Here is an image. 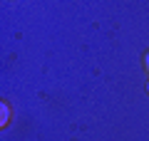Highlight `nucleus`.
<instances>
[{
	"label": "nucleus",
	"instance_id": "obj_1",
	"mask_svg": "<svg viewBox=\"0 0 149 141\" xmlns=\"http://www.w3.org/2000/svg\"><path fill=\"white\" fill-rule=\"evenodd\" d=\"M0 111H3V116H0V126L5 129V126L10 124V106H8L5 102H0Z\"/></svg>",
	"mask_w": 149,
	"mask_h": 141
},
{
	"label": "nucleus",
	"instance_id": "obj_2",
	"mask_svg": "<svg viewBox=\"0 0 149 141\" xmlns=\"http://www.w3.org/2000/svg\"><path fill=\"white\" fill-rule=\"evenodd\" d=\"M144 69H147V72H149V52L144 55Z\"/></svg>",
	"mask_w": 149,
	"mask_h": 141
},
{
	"label": "nucleus",
	"instance_id": "obj_3",
	"mask_svg": "<svg viewBox=\"0 0 149 141\" xmlns=\"http://www.w3.org/2000/svg\"><path fill=\"white\" fill-rule=\"evenodd\" d=\"M147 89H149V84H147Z\"/></svg>",
	"mask_w": 149,
	"mask_h": 141
}]
</instances>
